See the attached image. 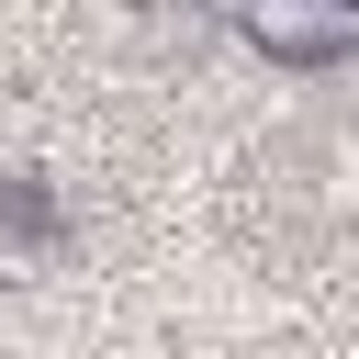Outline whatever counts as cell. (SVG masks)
<instances>
[{
  "instance_id": "cell-1",
  "label": "cell",
  "mask_w": 359,
  "mask_h": 359,
  "mask_svg": "<svg viewBox=\"0 0 359 359\" xmlns=\"http://www.w3.org/2000/svg\"><path fill=\"white\" fill-rule=\"evenodd\" d=\"M236 34L280 67H337L359 45V0H236Z\"/></svg>"
}]
</instances>
